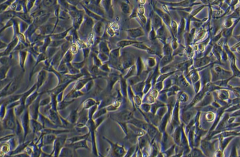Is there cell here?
Masks as SVG:
<instances>
[{"mask_svg":"<svg viewBox=\"0 0 240 157\" xmlns=\"http://www.w3.org/2000/svg\"><path fill=\"white\" fill-rule=\"evenodd\" d=\"M128 34L132 38H136L138 37L144 35V32L141 28H136L130 29L128 30Z\"/></svg>","mask_w":240,"mask_h":157,"instance_id":"6da1fadb","label":"cell"},{"mask_svg":"<svg viewBox=\"0 0 240 157\" xmlns=\"http://www.w3.org/2000/svg\"><path fill=\"white\" fill-rule=\"evenodd\" d=\"M141 4H145L146 2V0H138Z\"/></svg>","mask_w":240,"mask_h":157,"instance_id":"52a82bcc","label":"cell"},{"mask_svg":"<svg viewBox=\"0 0 240 157\" xmlns=\"http://www.w3.org/2000/svg\"><path fill=\"white\" fill-rule=\"evenodd\" d=\"M132 114L130 112H125L119 115V118L121 120L127 121L130 120L132 118Z\"/></svg>","mask_w":240,"mask_h":157,"instance_id":"277c9868","label":"cell"},{"mask_svg":"<svg viewBox=\"0 0 240 157\" xmlns=\"http://www.w3.org/2000/svg\"><path fill=\"white\" fill-rule=\"evenodd\" d=\"M140 14H143L144 13V9L143 7H140V9H138Z\"/></svg>","mask_w":240,"mask_h":157,"instance_id":"8992f818","label":"cell"},{"mask_svg":"<svg viewBox=\"0 0 240 157\" xmlns=\"http://www.w3.org/2000/svg\"><path fill=\"white\" fill-rule=\"evenodd\" d=\"M140 42L139 41H133V40H122L119 42H118L117 45L121 47H124V46H128L129 45H133L136 44Z\"/></svg>","mask_w":240,"mask_h":157,"instance_id":"7a4b0ae2","label":"cell"},{"mask_svg":"<svg viewBox=\"0 0 240 157\" xmlns=\"http://www.w3.org/2000/svg\"><path fill=\"white\" fill-rule=\"evenodd\" d=\"M54 0H44V3L46 5H52L54 3Z\"/></svg>","mask_w":240,"mask_h":157,"instance_id":"5b68a950","label":"cell"},{"mask_svg":"<svg viewBox=\"0 0 240 157\" xmlns=\"http://www.w3.org/2000/svg\"><path fill=\"white\" fill-rule=\"evenodd\" d=\"M120 7H121V10L125 14H130V11H131V8H130V5H129L127 3H124V2L121 3V4H120Z\"/></svg>","mask_w":240,"mask_h":157,"instance_id":"3957f363","label":"cell"}]
</instances>
